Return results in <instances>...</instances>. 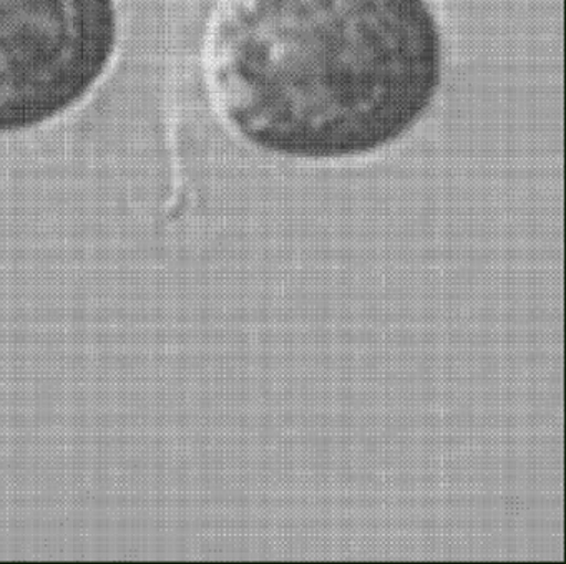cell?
I'll list each match as a JSON object with an SVG mask.
<instances>
[{"label":"cell","instance_id":"6da1fadb","mask_svg":"<svg viewBox=\"0 0 566 564\" xmlns=\"http://www.w3.org/2000/svg\"><path fill=\"white\" fill-rule=\"evenodd\" d=\"M442 53L430 0H221L203 46L227 122L296 158L399 138L432 102Z\"/></svg>","mask_w":566,"mask_h":564},{"label":"cell","instance_id":"7a4b0ae2","mask_svg":"<svg viewBox=\"0 0 566 564\" xmlns=\"http://www.w3.org/2000/svg\"><path fill=\"white\" fill-rule=\"evenodd\" d=\"M115 0H0V132L74 106L117 43Z\"/></svg>","mask_w":566,"mask_h":564}]
</instances>
